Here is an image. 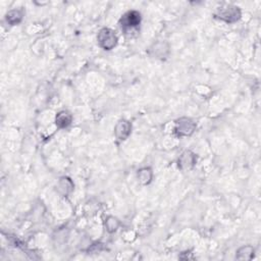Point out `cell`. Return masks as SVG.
<instances>
[{"mask_svg":"<svg viewBox=\"0 0 261 261\" xmlns=\"http://www.w3.org/2000/svg\"><path fill=\"white\" fill-rule=\"evenodd\" d=\"M142 21L141 13L138 10H128L124 12L119 18L118 24L124 36L133 38L138 35L140 31V24Z\"/></svg>","mask_w":261,"mask_h":261,"instance_id":"6da1fadb","label":"cell"},{"mask_svg":"<svg viewBox=\"0 0 261 261\" xmlns=\"http://www.w3.org/2000/svg\"><path fill=\"white\" fill-rule=\"evenodd\" d=\"M214 17L225 23H234L242 17L241 8L233 4H224L218 7L214 13Z\"/></svg>","mask_w":261,"mask_h":261,"instance_id":"7a4b0ae2","label":"cell"},{"mask_svg":"<svg viewBox=\"0 0 261 261\" xmlns=\"http://www.w3.org/2000/svg\"><path fill=\"white\" fill-rule=\"evenodd\" d=\"M97 43L105 51L114 49L118 43V38L115 31L110 28L100 29L97 35Z\"/></svg>","mask_w":261,"mask_h":261,"instance_id":"3957f363","label":"cell"},{"mask_svg":"<svg viewBox=\"0 0 261 261\" xmlns=\"http://www.w3.org/2000/svg\"><path fill=\"white\" fill-rule=\"evenodd\" d=\"M196 128H197L196 121L194 119H192L191 117L184 116V117H179L175 120L173 133L178 138L190 137L194 134Z\"/></svg>","mask_w":261,"mask_h":261,"instance_id":"277c9868","label":"cell"},{"mask_svg":"<svg viewBox=\"0 0 261 261\" xmlns=\"http://www.w3.org/2000/svg\"><path fill=\"white\" fill-rule=\"evenodd\" d=\"M148 54L155 59L165 60L168 58L170 54V46L165 41H157L154 42L148 48Z\"/></svg>","mask_w":261,"mask_h":261,"instance_id":"5b68a950","label":"cell"},{"mask_svg":"<svg viewBox=\"0 0 261 261\" xmlns=\"http://www.w3.org/2000/svg\"><path fill=\"white\" fill-rule=\"evenodd\" d=\"M197 163V156L191 150H185L181 152L179 157L177 158L176 164L178 169L181 171H189L195 167Z\"/></svg>","mask_w":261,"mask_h":261,"instance_id":"8992f818","label":"cell"},{"mask_svg":"<svg viewBox=\"0 0 261 261\" xmlns=\"http://www.w3.org/2000/svg\"><path fill=\"white\" fill-rule=\"evenodd\" d=\"M132 122L125 118L119 119L114 126V137L118 142H124L132 134Z\"/></svg>","mask_w":261,"mask_h":261,"instance_id":"52a82bcc","label":"cell"},{"mask_svg":"<svg viewBox=\"0 0 261 261\" xmlns=\"http://www.w3.org/2000/svg\"><path fill=\"white\" fill-rule=\"evenodd\" d=\"M54 122L58 128H66L72 122V114L67 110H60L56 113Z\"/></svg>","mask_w":261,"mask_h":261,"instance_id":"ba28073f","label":"cell"},{"mask_svg":"<svg viewBox=\"0 0 261 261\" xmlns=\"http://www.w3.org/2000/svg\"><path fill=\"white\" fill-rule=\"evenodd\" d=\"M57 191L62 195V196H68L74 188V185L72 180L68 176H61L58 181H57Z\"/></svg>","mask_w":261,"mask_h":261,"instance_id":"9c48e42d","label":"cell"},{"mask_svg":"<svg viewBox=\"0 0 261 261\" xmlns=\"http://www.w3.org/2000/svg\"><path fill=\"white\" fill-rule=\"evenodd\" d=\"M23 11L21 9H11L5 14V20L9 25H17L22 21Z\"/></svg>","mask_w":261,"mask_h":261,"instance_id":"30bf717a","label":"cell"},{"mask_svg":"<svg viewBox=\"0 0 261 261\" xmlns=\"http://www.w3.org/2000/svg\"><path fill=\"white\" fill-rule=\"evenodd\" d=\"M137 178L143 186L149 185L153 179V171L150 167H142L137 172Z\"/></svg>","mask_w":261,"mask_h":261,"instance_id":"8fae6325","label":"cell"},{"mask_svg":"<svg viewBox=\"0 0 261 261\" xmlns=\"http://www.w3.org/2000/svg\"><path fill=\"white\" fill-rule=\"evenodd\" d=\"M255 255V249L250 246V245H246V246H242L241 248H239L236 252V259L238 260H251L253 259Z\"/></svg>","mask_w":261,"mask_h":261,"instance_id":"7c38bea8","label":"cell"},{"mask_svg":"<svg viewBox=\"0 0 261 261\" xmlns=\"http://www.w3.org/2000/svg\"><path fill=\"white\" fill-rule=\"evenodd\" d=\"M104 226H105V229L107 230V232L113 233L119 228L120 221L114 216H107L104 221Z\"/></svg>","mask_w":261,"mask_h":261,"instance_id":"4fadbf2b","label":"cell"}]
</instances>
